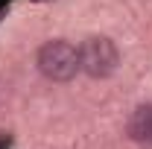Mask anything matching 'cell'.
<instances>
[{
  "instance_id": "cell-1",
  "label": "cell",
  "mask_w": 152,
  "mask_h": 149,
  "mask_svg": "<svg viewBox=\"0 0 152 149\" xmlns=\"http://www.w3.org/2000/svg\"><path fill=\"white\" fill-rule=\"evenodd\" d=\"M120 67V50L108 35H88L79 44V70L91 79H108Z\"/></svg>"
},
{
  "instance_id": "cell-2",
  "label": "cell",
  "mask_w": 152,
  "mask_h": 149,
  "mask_svg": "<svg viewBox=\"0 0 152 149\" xmlns=\"http://www.w3.org/2000/svg\"><path fill=\"white\" fill-rule=\"evenodd\" d=\"M38 70L47 76L50 82H70L79 73V47H73L70 41H47L35 56Z\"/></svg>"
},
{
  "instance_id": "cell-3",
  "label": "cell",
  "mask_w": 152,
  "mask_h": 149,
  "mask_svg": "<svg viewBox=\"0 0 152 149\" xmlns=\"http://www.w3.org/2000/svg\"><path fill=\"white\" fill-rule=\"evenodd\" d=\"M126 134L134 143H143V146L152 143V102H143L132 111L129 123H126Z\"/></svg>"
}]
</instances>
